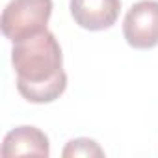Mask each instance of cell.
Returning a JSON list of instances; mask_svg holds the SVG:
<instances>
[{
	"label": "cell",
	"mask_w": 158,
	"mask_h": 158,
	"mask_svg": "<svg viewBox=\"0 0 158 158\" xmlns=\"http://www.w3.org/2000/svg\"><path fill=\"white\" fill-rule=\"evenodd\" d=\"M0 154L4 158H11V156L47 158L50 154V143L43 130H39L37 127L23 125V127H15L4 136Z\"/></svg>",
	"instance_id": "cell-5"
},
{
	"label": "cell",
	"mask_w": 158,
	"mask_h": 158,
	"mask_svg": "<svg viewBox=\"0 0 158 158\" xmlns=\"http://www.w3.org/2000/svg\"><path fill=\"white\" fill-rule=\"evenodd\" d=\"M69 10L80 28L101 32L115 24L121 11V0H71Z\"/></svg>",
	"instance_id": "cell-4"
},
{
	"label": "cell",
	"mask_w": 158,
	"mask_h": 158,
	"mask_svg": "<svg viewBox=\"0 0 158 158\" xmlns=\"http://www.w3.org/2000/svg\"><path fill=\"white\" fill-rule=\"evenodd\" d=\"M61 156L63 158H78V156H86V158L97 156V158H102L104 156V151L101 149V145L95 139L76 138V139L67 141V145L61 151Z\"/></svg>",
	"instance_id": "cell-6"
},
{
	"label": "cell",
	"mask_w": 158,
	"mask_h": 158,
	"mask_svg": "<svg viewBox=\"0 0 158 158\" xmlns=\"http://www.w3.org/2000/svg\"><path fill=\"white\" fill-rule=\"evenodd\" d=\"M52 15V0H10L2 11V34L19 43L47 30Z\"/></svg>",
	"instance_id": "cell-2"
},
{
	"label": "cell",
	"mask_w": 158,
	"mask_h": 158,
	"mask_svg": "<svg viewBox=\"0 0 158 158\" xmlns=\"http://www.w3.org/2000/svg\"><path fill=\"white\" fill-rule=\"evenodd\" d=\"M123 35L138 50L158 45V0H139L130 6L123 21Z\"/></svg>",
	"instance_id": "cell-3"
},
{
	"label": "cell",
	"mask_w": 158,
	"mask_h": 158,
	"mask_svg": "<svg viewBox=\"0 0 158 158\" xmlns=\"http://www.w3.org/2000/svg\"><path fill=\"white\" fill-rule=\"evenodd\" d=\"M11 63L17 74L19 93L34 104L60 99L67 88L63 54L56 35L48 30L13 43Z\"/></svg>",
	"instance_id": "cell-1"
}]
</instances>
